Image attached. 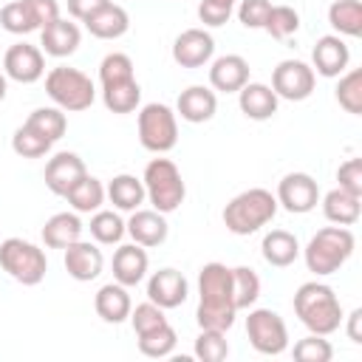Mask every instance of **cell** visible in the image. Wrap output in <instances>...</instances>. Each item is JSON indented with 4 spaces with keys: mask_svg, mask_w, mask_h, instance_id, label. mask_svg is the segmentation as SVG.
<instances>
[{
    "mask_svg": "<svg viewBox=\"0 0 362 362\" xmlns=\"http://www.w3.org/2000/svg\"><path fill=\"white\" fill-rule=\"evenodd\" d=\"M124 229L133 238V243H139L144 249L161 246L167 240V232H170V226L158 209H141V206L130 212V221L124 223Z\"/></svg>",
    "mask_w": 362,
    "mask_h": 362,
    "instance_id": "18",
    "label": "cell"
},
{
    "mask_svg": "<svg viewBox=\"0 0 362 362\" xmlns=\"http://www.w3.org/2000/svg\"><path fill=\"white\" fill-rule=\"evenodd\" d=\"M337 181L345 192L351 195H359L362 198V158H348L339 164L337 170Z\"/></svg>",
    "mask_w": 362,
    "mask_h": 362,
    "instance_id": "47",
    "label": "cell"
},
{
    "mask_svg": "<svg viewBox=\"0 0 362 362\" xmlns=\"http://www.w3.org/2000/svg\"><path fill=\"white\" fill-rule=\"evenodd\" d=\"M110 0H68V14L74 17V20H79V23H85V20H90L99 8H105Z\"/></svg>",
    "mask_w": 362,
    "mask_h": 362,
    "instance_id": "49",
    "label": "cell"
},
{
    "mask_svg": "<svg viewBox=\"0 0 362 362\" xmlns=\"http://www.w3.org/2000/svg\"><path fill=\"white\" fill-rule=\"evenodd\" d=\"M212 54H215V40L204 28H187L173 42V59L181 68H204L206 62H212Z\"/></svg>",
    "mask_w": 362,
    "mask_h": 362,
    "instance_id": "14",
    "label": "cell"
},
{
    "mask_svg": "<svg viewBox=\"0 0 362 362\" xmlns=\"http://www.w3.org/2000/svg\"><path fill=\"white\" fill-rule=\"evenodd\" d=\"M328 23L339 37H359L362 34V3L334 0L328 6Z\"/></svg>",
    "mask_w": 362,
    "mask_h": 362,
    "instance_id": "30",
    "label": "cell"
},
{
    "mask_svg": "<svg viewBox=\"0 0 362 362\" xmlns=\"http://www.w3.org/2000/svg\"><path fill=\"white\" fill-rule=\"evenodd\" d=\"M359 201H362L359 195H351L342 187H334L331 192L322 195V215L337 226H354L362 212Z\"/></svg>",
    "mask_w": 362,
    "mask_h": 362,
    "instance_id": "27",
    "label": "cell"
},
{
    "mask_svg": "<svg viewBox=\"0 0 362 362\" xmlns=\"http://www.w3.org/2000/svg\"><path fill=\"white\" fill-rule=\"evenodd\" d=\"M291 354H294L297 362H331L334 348H331V342L322 334H308L305 339H297L294 342V351Z\"/></svg>",
    "mask_w": 362,
    "mask_h": 362,
    "instance_id": "43",
    "label": "cell"
},
{
    "mask_svg": "<svg viewBox=\"0 0 362 362\" xmlns=\"http://www.w3.org/2000/svg\"><path fill=\"white\" fill-rule=\"evenodd\" d=\"M260 297V277L249 266H235L232 269V300L235 308H252Z\"/></svg>",
    "mask_w": 362,
    "mask_h": 362,
    "instance_id": "34",
    "label": "cell"
},
{
    "mask_svg": "<svg viewBox=\"0 0 362 362\" xmlns=\"http://www.w3.org/2000/svg\"><path fill=\"white\" fill-rule=\"evenodd\" d=\"M192 354L201 362H221L229 356V342H226V331H215V328H201V334L195 337Z\"/></svg>",
    "mask_w": 362,
    "mask_h": 362,
    "instance_id": "39",
    "label": "cell"
},
{
    "mask_svg": "<svg viewBox=\"0 0 362 362\" xmlns=\"http://www.w3.org/2000/svg\"><path fill=\"white\" fill-rule=\"evenodd\" d=\"M62 252H65V255H62L65 272H68L74 280H79V283H90V280H96V277L102 274L105 255H102V249H99L96 243L79 238L76 243L65 246Z\"/></svg>",
    "mask_w": 362,
    "mask_h": 362,
    "instance_id": "15",
    "label": "cell"
},
{
    "mask_svg": "<svg viewBox=\"0 0 362 362\" xmlns=\"http://www.w3.org/2000/svg\"><path fill=\"white\" fill-rule=\"evenodd\" d=\"M23 3L28 6L37 28H42V25H48V23H54L59 17V3L57 0H23Z\"/></svg>",
    "mask_w": 362,
    "mask_h": 362,
    "instance_id": "48",
    "label": "cell"
},
{
    "mask_svg": "<svg viewBox=\"0 0 362 362\" xmlns=\"http://www.w3.org/2000/svg\"><path fill=\"white\" fill-rule=\"evenodd\" d=\"M141 184H144L147 201H150L153 209H158L161 215L175 212V209L184 204V198H187V184H184V178H181V170H178L175 161H170V158H153V161L144 167Z\"/></svg>",
    "mask_w": 362,
    "mask_h": 362,
    "instance_id": "5",
    "label": "cell"
},
{
    "mask_svg": "<svg viewBox=\"0 0 362 362\" xmlns=\"http://www.w3.org/2000/svg\"><path fill=\"white\" fill-rule=\"evenodd\" d=\"M277 93L263 85V82H246L240 90H238V105H240V113L252 122H266L277 113Z\"/></svg>",
    "mask_w": 362,
    "mask_h": 362,
    "instance_id": "23",
    "label": "cell"
},
{
    "mask_svg": "<svg viewBox=\"0 0 362 362\" xmlns=\"http://www.w3.org/2000/svg\"><path fill=\"white\" fill-rule=\"evenodd\" d=\"M82 238V221L76 212H57L42 226V243L48 249H65Z\"/></svg>",
    "mask_w": 362,
    "mask_h": 362,
    "instance_id": "28",
    "label": "cell"
},
{
    "mask_svg": "<svg viewBox=\"0 0 362 362\" xmlns=\"http://www.w3.org/2000/svg\"><path fill=\"white\" fill-rule=\"evenodd\" d=\"M105 195L110 198V204L116 206V209H122V212H133V209H139L141 204H144V184H141V178H136V175H130V173H122V175H113L110 178V184L105 187Z\"/></svg>",
    "mask_w": 362,
    "mask_h": 362,
    "instance_id": "29",
    "label": "cell"
},
{
    "mask_svg": "<svg viewBox=\"0 0 362 362\" xmlns=\"http://www.w3.org/2000/svg\"><path fill=\"white\" fill-rule=\"evenodd\" d=\"M337 102L342 110L359 116L362 113V71L354 68L348 74H339V82H337V90H334Z\"/></svg>",
    "mask_w": 362,
    "mask_h": 362,
    "instance_id": "37",
    "label": "cell"
},
{
    "mask_svg": "<svg viewBox=\"0 0 362 362\" xmlns=\"http://www.w3.org/2000/svg\"><path fill=\"white\" fill-rule=\"evenodd\" d=\"M6 90H8V76L0 71V102L6 99Z\"/></svg>",
    "mask_w": 362,
    "mask_h": 362,
    "instance_id": "51",
    "label": "cell"
},
{
    "mask_svg": "<svg viewBox=\"0 0 362 362\" xmlns=\"http://www.w3.org/2000/svg\"><path fill=\"white\" fill-rule=\"evenodd\" d=\"M68 204L74 206V212H96V209H102V204H105V187H102V181L99 178H93V175H85L68 195Z\"/></svg>",
    "mask_w": 362,
    "mask_h": 362,
    "instance_id": "32",
    "label": "cell"
},
{
    "mask_svg": "<svg viewBox=\"0 0 362 362\" xmlns=\"http://www.w3.org/2000/svg\"><path fill=\"white\" fill-rule=\"evenodd\" d=\"M25 124H31L37 133H42L51 144L59 141L65 136V127H68V119H65V110H59L57 105L54 107H37L28 113Z\"/></svg>",
    "mask_w": 362,
    "mask_h": 362,
    "instance_id": "36",
    "label": "cell"
},
{
    "mask_svg": "<svg viewBox=\"0 0 362 362\" xmlns=\"http://www.w3.org/2000/svg\"><path fill=\"white\" fill-rule=\"evenodd\" d=\"M274 215H277V198L263 187H252L238 192L223 206V226L232 235H252L266 223H272Z\"/></svg>",
    "mask_w": 362,
    "mask_h": 362,
    "instance_id": "4",
    "label": "cell"
},
{
    "mask_svg": "<svg viewBox=\"0 0 362 362\" xmlns=\"http://www.w3.org/2000/svg\"><path fill=\"white\" fill-rule=\"evenodd\" d=\"M277 206L291 215H305L320 204V187L308 173H288L277 184Z\"/></svg>",
    "mask_w": 362,
    "mask_h": 362,
    "instance_id": "11",
    "label": "cell"
},
{
    "mask_svg": "<svg viewBox=\"0 0 362 362\" xmlns=\"http://www.w3.org/2000/svg\"><path fill=\"white\" fill-rule=\"evenodd\" d=\"M79 42H82V31L71 20L57 17L54 23H48V25L40 28V45H42V51L48 57H57V59L71 57L79 48Z\"/></svg>",
    "mask_w": 362,
    "mask_h": 362,
    "instance_id": "20",
    "label": "cell"
},
{
    "mask_svg": "<svg viewBox=\"0 0 362 362\" xmlns=\"http://www.w3.org/2000/svg\"><path fill=\"white\" fill-rule=\"evenodd\" d=\"M314 68L303 59H283L277 62V68L272 71V90L277 93V99H288V102H303L314 93Z\"/></svg>",
    "mask_w": 362,
    "mask_h": 362,
    "instance_id": "10",
    "label": "cell"
},
{
    "mask_svg": "<svg viewBox=\"0 0 362 362\" xmlns=\"http://www.w3.org/2000/svg\"><path fill=\"white\" fill-rule=\"evenodd\" d=\"M187 294H189V283L178 269H170V266L158 269L147 280V300L161 305L164 311L167 308H178L187 300Z\"/></svg>",
    "mask_w": 362,
    "mask_h": 362,
    "instance_id": "16",
    "label": "cell"
},
{
    "mask_svg": "<svg viewBox=\"0 0 362 362\" xmlns=\"http://www.w3.org/2000/svg\"><path fill=\"white\" fill-rule=\"evenodd\" d=\"M139 141L144 150L164 156L178 141V116L161 102H150L139 110Z\"/></svg>",
    "mask_w": 362,
    "mask_h": 362,
    "instance_id": "8",
    "label": "cell"
},
{
    "mask_svg": "<svg viewBox=\"0 0 362 362\" xmlns=\"http://www.w3.org/2000/svg\"><path fill=\"white\" fill-rule=\"evenodd\" d=\"M235 300H232V269L212 260L198 272V328L229 331L235 325Z\"/></svg>",
    "mask_w": 362,
    "mask_h": 362,
    "instance_id": "1",
    "label": "cell"
},
{
    "mask_svg": "<svg viewBox=\"0 0 362 362\" xmlns=\"http://www.w3.org/2000/svg\"><path fill=\"white\" fill-rule=\"evenodd\" d=\"M93 308L110 325L124 322L130 317V308H133L130 294H127V286H122V283H105L96 291V297H93Z\"/></svg>",
    "mask_w": 362,
    "mask_h": 362,
    "instance_id": "24",
    "label": "cell"
},
{
    "mask_svg": "<svg viewBox=\"0 0 362 362\" xmlns=\"http://www.w3.org/2000/svg\"><path fill=\"white\" fill-rule=\"evenodd\" d=\"M130 325H133V331H136V337L139 334H144V331H153V328H158V325H164L167 322V317H164V308L161 305H156V303H141V305H136V308H130Z\"/></svg>",
    "mask_w": 362,
    "mask_h": 362,
    "instance_id": "44",
    "label": "cell"
},
{
    "mask_svg": "<svg viewBox=\"0 0 362 362\" xmlns=\"http://www.w3.org/2000/svg\"><path fill=\"white\" fill-rule=\"evenodd\" d=\"M246 337L257 354L277 356L288 348V328L272 308H252L246 317Z\"/></svg>",
    "mask_w": 362,
    "mask_h": 362,
    "instance_id": "9",
    "label": "cell"
},
{
    "mask_svg": "<svg viewBox=\"0 0 362 362\" xmlns=\"http://www.w3.org/2000/svg\"><path fill=\"white\" fill-rule=\"evenodd\" d=\"M235 11V0H201L198 3V17L204 25H223Z\"/></svg>",
    "mask_w": 362,
    "mask_h": 362,
    "instance_id": "45",
    "label": "cell"
},
{
    "mask_svg": "<svg viewBox=\"0 0 362 362\" xmlns=\"http://www.w3.org/2000/svg\"><path fill=\"white\" fill-rule=\"evenodd\" d=\"M249 82V62L240 54H223L209 65V85L221 93H238Z\"/></svg>",
    "mask_w": 362,
    "mask_h": 362,
    "instance_id": "21",
    "label": "cell"
},
{
    "mask_svg": "<svg viewBox=\"0 0 362 362\" xmlns=\"http://www.w3.org/2000/svg\"><path fill=\"white\" fill-rule=\"evenodd\" d=\"M11 150H14L17 156H23V158H42V156H48L51 141H48L42 133H37L31 124L23 122V124L14 130V136H11Z\"/></svg>",
    "mask_w": 362,
    "mask_h": 362,
    "instance_id": "38",
    "label": "cell"
},
{
    "mask_svg": "<svg viewBox=\"0 0 362 362\" xmlns=\"http://www.w3.org/2000/svg\"><path fill=\"white\" fill-rule=\"evenodd\" d=\"M300 28V14L291 6H272L269 17L263 23V31L272 34L274 40H288L291 34H297Z\"/></svg>",
    "mask_w": 362,
    "mask_h": 362,
    "instance_id": "41",
    "label": "cell"
},
{
    "mask_svg": "<svg viewBox=\"0 0 362 362\" xmlns=\"http://www.w3.org/2000/svg\"><path fill=\"white\" fill-rule=\"evenodd\" d=\"M147 266H150V257H147L144 246H139V243H124L113 252V280L127 288L139 286L144 280Z\"/></svg>",
    "mask_w": 362,
    "mask_h": 362,
    "instance_id": "22",
    "label": "cell"
},
{
    "mask_svg": "<svg viewBox=\"0 0 362 362\" xmlns=\"http://www.w3.org/2000/svg\"><path fill=\"white\" fill-rule=\"evenodd\" d=\"M85 28L96 37V40H119L127 34L130 28V14L119 6V3H107L105 8H99L90 20H85Z\"/></svg>",
    "mask_w": 362,
    "mask_h": 362,
    "instance_id": "25",
    "label": "cell"
},
{
    "mask_svg": "<svg viewBox=\"0 0 362 362\" xmlns=\"http://www.w3.org/2000/svg\"><path fill=\"white\" fill-rule=\"evenodd\" d=\"M218 110V96L212 88H204V85H189L187 90L178 93V102H175V116H181L184 122L189 124H204L215 116Z\"/></svg>",
    "mask_w": 362,
    "mask_h": 362,
    "instance_id": "19",
    "label": "cell"
},
{
    "mask_svg": "<svg viewBox=\"0 0 362 362\" xmlns=\"http://www.w3.org/2000/svg\"><path fill=\"white\" fill-rule=\"evenodd\" d=\"M356 249V238L348 226H322L317 229V235H311V240L303 249L305 266L308 272H314L317 277H328L334 272H339L348 257Z\"/></svg>",
    "mask_w": 362,
    "mask_h": 362,
    "instance_id": "3",
    "label": "cell"
},
{
    "mask_svg": "<svg viewBox=\"0 0 362 362\" xmlns=\"http://www.w3.org/2000/svg\"><path fill=\"white\" fill-rule=\"evenodd\" d=\"M90 238L96 240V243H102V246H113V243H119L122 238H124V221L113 212V209H96L93 215H90Z\"/></svg>",
    "mask_w": 362,
    "mask_h": 362,
    "instance_id": "33",
    "label": "cell"
},
{
    "mask_svg": "<svg viewBox=\"0 0 362 362\" xmlns=\"http://www.w3.org/2000/svg\"><path fill=\"white\" fill-rule=\"evenodd\" d=\"M272 3L269 0H240L238 6V20L243 28H263L266 17H269Z\"/></svg>",
    "mask_w": 362,
    "mask_h": 362,
    "instance_id": "46",
    "label": "cell"
},
{
    "mask_svg": "<svg viewBox=\"0 0 362 362\" xmlns=\"http://www.w3.org/2000/svg\"><path fill=\"white\" fill-rule=\"evenodd\" d=\"M348 59H351V51H348L345 40L339 34H325L311 48V68L325 79H334V76L345 74Z\"/></svg>",
    "mask_w": 362,
    "mask_h": 362,
    "instance_id": "17",
    "label": "cell"
},
{
    "mask_svg": "<svg viewBox=\"0 0 362 362\" xmlns=\"http://www.w3.org/2000/svg\"><path fill=\"white\" fill-rule=\"evenodd\" d=\"M294 314L311 334H334L342 325V305L331 286L308 280L294 291Z\"/></svg>",
    "mask_w": 362,
    "mask_h": 362,
    "instance_id": "2",
    "label": "cell"
},
{
    "mask_svg": "<svg viewBox=\"0 0 362 362\" xmlns=\"http://www.w3.org/2000/svg\"><path fill=\"white\" fill-rule=\"evenodd\" d=\"M45 93L51 96V102L59 110H68V113L88 110L96 99V88H93L90 76L82 74L79 68H68V65H57L45 74Z\"/></svg>",
    "mask_w": 362,
    "mask_h": 362,
    "instance_id": "6",
    "label": "cell"
},
{
    "mask_svg": "<svg viewBox=\"0 0 362 362\" xmlns=\"http://www.w3.org/2000/svg\"><path fill=\"white\" fill-rule=\"evenodd\" d=\"M260 252H263V260L274 269H286L291 266L297 257H300V243L291 232L286 229H272L263 235V243H260Z\"/></svg>",
    "mask_w": 362,
    "mask_h": 362,
    "instance_id": "26",
    "label": "cell"
},
{
    "mask_svg": "<svg viewBox=\"0 0 362 362\" xmlns=\"http://www.w3.org/2000/svg\"><path fill=\"white\" fill-rule=\"evenodd\" d=\"M102 102L110 113H133L141 102V88H139L136 79L107 85V88H102Z\"/></svg>",
    "mask_w": 362,
    "mask_h": 362,
    "instance_id": "31",
    "label": "cell"
},
{
    "mask_svg": "<svg viewBox=\"0 0 362 362\" xmlns=\"http://www.w3.org/2000/svg\"><path fill=\"white\" fill-rule=\"evenodd\" d=\"M0 25L8 34H20V37H25L31 31H40L34 17H31V11H28V6L23 0H11V3H6L0 8Z\"/></svg>",
    "mask_w": 362,
    "mask_h": 362,
    "instance_id": "40",
    "label": "cell"
},
{
    "mask_svg": "<svg viewBox=\"0 0 362 362\" xmlns=\"http://www.w3.org/2000/svg\"><path fill=\"white\" fill-rule=\"evenodd\" d=\"M88 175V167H85V161L76 156V153H68V150H62V153H57V156H51L48 161H45V187L54 192V195H68L82 178Z\"/></svg>",
    "mask_w": 362,
    "mask_h": 362,
    "instance_id": "13",
    "label": "cell"
},
{
    "mask_svg": "<svg viewBox=\"0 0 362 362\" xmlns=\"http://www.w3.org/2000/svg\"><path fill=\"white\" fill-rule=\"evenodd\" d=\"M0 266L3 272L17 280L20 286H37L45 280V272H48V257L45 252L31 243V240H23V238H6L0 243Z\"/></svg>",
    "mask_w": 362,
    "mask_h": 362,
    "instance_id": "7",
    "label": "cell"
},
{
    "mask_svg": "<svg viewBox=\"0 0 362 362\" xmlns=\"http://www.w3.org/2000/svg\"><path fill=\"white\" fill-rule=\"evenodd\" d=\"M3 74L20 85H31V82L42 79V74H45L42 48H37L31 42H14L3 57Z\"/></svg>",
    "mask_w": 362,
    "mask_h": 362,
    "instance_id": "12",
    "label": "cell"
},
{
    "mask_svg": "<svg viewBox=\"0 0 362 362\" xmlns=\"http://www.w3.org/2000/svg\"><path fill=\"white\" fill-rule=\"evenodd\" d=\"M127 79H136V74H133V59H130L127 54H122V51L107 54V57L102 59V65H99V82H102V88L119 85V82H127Z\"/></svg>",
    "mask_w": 362,
    "mask_h": 362,
    "instance_id": "42",
    "label": "cell"
},
{
    "mask_svg": "<svg viewBox=\"0 0 362 362\" xmlns=\"http://www.w3.org/2000/svg\"><path fill=\"white\" fill-rule=\"evenodd\" d=\"M175 342H178V337H175V328H173L170 322H164V325H158V328H153V331L139 334V351H141L144 356H150V359H164V356H170V354L175 351Z\"/></svg>",
    "mask_w": 362,
    "mask_h": 362,
    "instance_id": "35",
    "label": "cell"
},
{
    "mask_svg": "<svg viewBox=\"0 0 362 362\" xmlns=\"http://www.w3.org/2000/svg\"><path fill=\"white\" fill-rule=\"evenodd\" d=\"M345 320H348V325H345L348 339H351L354 345H362V308H354Z\"/></svg>",
    "mask_w": 362,
    "mask_h": 362,
    "instance_id": "50",
    "label": "cell"
}]
</instances>
